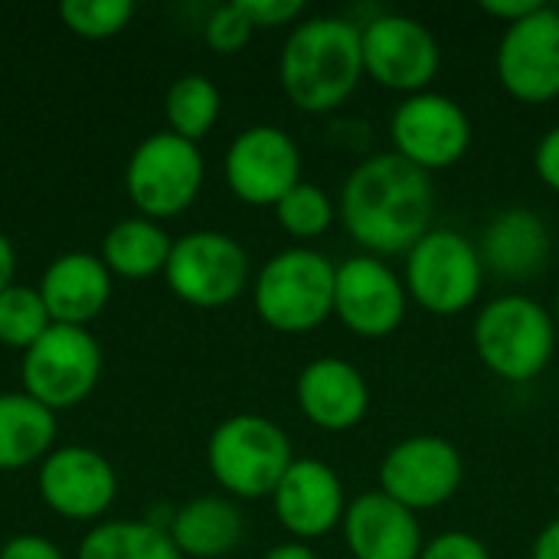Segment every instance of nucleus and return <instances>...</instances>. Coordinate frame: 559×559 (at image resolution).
<instances>
[{"instance_id": "nucleus-39", "label": "nucleus", "mask_w": 559, "mask_h": 559, "mask_svg": "<svg viewBox=\"0 0 559 559\" xmlns=\"http://www.w3.org/2000/svg\"><path fill=\"white\" fill-rule=\"evenodd\" d=\"M554 321H557V334H559V295H557V311H554Z\"/></svg>"}, {"instance_id": "nucleus-32", "label": "nucleus", "mask_w": 559, "mask_h": 559, "mask_svg": "<svg viewBox=\"0 0 559 559\" xmlns=\"http://www.w3.org/2000/svg\"><path fill=\"white\" fill-rule=\"evenodd\" d=\"M242 7V13L249 16V23L255 29L262 26H285L292 20H298L305 13L301 0H236Z\"/></svg>"}, {"instance_id": "nucleus-8", "label": "nucleus", "mask_w": 559, "mask_h": 559, "mask_svg": "<svg viewBox=\"0 0 559 559\" xmlns=\"http://www.w3.org/2000/svg\"><path fill=\"white\" fill-rule=\"evenodd\" d=\"M98 377L102 350L85 328L52 324L23 354V393H29L52 413L88 400L98 386Z\"/></svg>"}, {"instance_id": "nucleus-23", "label": "nucleus", "mask_w": 559, "mask_h": 559, "mask_svg": "<svg viewBox=\"0 0 559 559\" xmlns=\"http://www.w3.org/2000/svg\"><path fill=\"white\" fill-rule=\"evenodd\" d=\"M56 442V413L29 393H0V472L43 462Z\"/></svg>"}, {"instance_id": "nucleus-20", "label": "nucleus", "mask_w": 559, "mask_h": 559, "mask_svg": "<svg viewBox=\"0 0 559 559\" xmlns=\"http://www.w3.org/2000/svg\"><path fill=\"white\" fill-rule=\"evenodd\" d=\"M39 295L52 324L85 328L111 298V272L92 252H66L43 272Z\"/></svg>"}, {"instance_id": "nucleus-22", "label": "nucleus", "mask_w": 559, "mask_h": 559, "mask_svg": "<svg viewBox=\"0 0 559 559\" xmlns=\"http://www.w3.org/2000/svg\"><path fill=\"white\" fill-rule=\"evenodd\" d=\"M167 534L183 557L219 559L239 547L242 514L226 498H193L170 518Z\"/></svg>"}, {"instance_id": "nucleus-30", "label": "nucleus", "mask_w": 559, "mask_h": 559, "mask_svg": "<svg viewBox=\"0 0 559 559\" xmlns=\"http://www.w3.org/2000/svg\"><path fill=\"white\" fill-rule=\"evenodd\" d=\"M252 33H255V26L249 23V16L242 13V7L236 0L213 10L206 20V43L216 52H239L252 39Z\"/></svg>"}, {"instance_id": "nucleus-21", "label": "nucleus", "mask_w": 559, "mask_h": 559, "mask_svg": "<svg viewBox=\"0 0 559 559\" xmlns=\"http://www.w3.org/2000/svg\"><path fill=\"white\" fill-rule=\"evenodd\" d=\"M478 252H481L485 269H491L495 275L511 278V282H524V278L547 269L550 229L534 210L511 206L488 223Z\"/></svg>"}, {"instance_id": "nucleus-28", "label": "nucleus", "mask_w": 559, "mask_h": 559, "mask_svg": "<svg viewBox=\"0 0 559 559\" xmlns=\"http://www.w3.org/2000/svg\"><path fill=\"white\" fill-rule=\"evenodd\" d=\"M275 216L278 226L295 236V239H318L331 229L337 206L331 203V197L314 187V183H298L295 190H288L278 203H275Z\"/></svg>"}, {"instance_id": "nucleus-5", "label": "nucleus", "mask_w": 559, "mask_h": 559, "mask_svg": "<svg viewBox=\"0 0 559 559\" xmlns=\"http://www.w3.org/2000/svg\"><path fill=\"white\" fill-rule=\"evenodd\" d=\"M206 462L219 488L236 498L255 501L272 498L295 459L288 436L272 419L242 413L213 429Z\"/></svg>"}, {"instance_id": "nucleus-12", "label": "nucleus", "mask_w": 559, "mask_h": 559, "mask_svg": "<svg viewBox=\"0 0 559 559\" xmlns=\"http://www.w3.org/2000/svg\"><path fill=\"white\" fill-rule=\"evenodd\" d=\"M462 478V455L442 436H409L396 442L380 465V491L413 514L452 501Z\"/></svg>"}, {"instance_id": "nucleus-34", "label": "nucleus", "mask_w": 559, "mask_h": 559, "mask_svg": "<svg viewBox=\"0 0 559 559\" xmlns=\"http://www.w3.org/2000/svg\"><path fill=\"white\" fill-rule=\"evenodd\" d=\"M534 167H537L540 180H544L554 193H559V124L557 128H550V131L540 138L537 154H534Z\"/></svg>"}, {"instance_id": "nucleus-6", "label": "nucleus", "mask_w": 559, "mask_h": 559, "mask_svg": "<svg viewBox=\"0 0 559 559\" xmlns=\"http://www.w3.org/2000/svg\"><path fill=\"white\" fill-rule=\"evenodd\" d=\"M485 282L478 246L455 229H429L406 252V295L429 314H459L475 305Z\"/></svg>"}, {"instance_id": "nucleus-24", "label": "nucleus", "mask_w": 559, "mask_h": 559, "mask_svg": "<svg viewBox=\"0 0 559 559\" xmlns=\"http://www.w3.org/2000/svg\"><path fill=\"white\" fill-rule=\"evenodd\" d=\"M170 236L147 216L121 219L108 229L102 246V262L108 272L121 278H151L167 269L170 259Z\"/></svg>"}, {"instance_id": "nucleus-4", "label": "nucleus", "mask_w": 559, "mask_h": 559, "mask_svg": "<svg viewBox=\"0 0 559 559\" xmlns=\"http://www.w3.org/2000/svg\"><path fill=\"white\" fill-rule=\"evenodd\" d=\"M337 265L318 249H285L272 255L255 278V311L282 334H305L334 314Z\"/></svg>"}, {"instance_id": "nucleus-13", "label": "nucleus", "mask_w": 559, "mask_h": 559, "mask_svg": "<svg viewBox=\"0 0 559 559\" xmlns=\"http://www.w3.org/2000/svg\"><path fill=\"white\" fill-rule=\"evenodd\" d=\"M498 79L508 95L527 105L559 98V10L540 3L531 16L504 26L498 43Z\"/></svg>"}, {"instance_id": "nucleus-36", "label": "nucleus", "mask_w": 559, "mask_h": 559, "mask_svg": "<svg viewBox=\"0 0 559 559\" xmlns=\"http://www.w3.org/2000/svg\"><path fill=\"white\" fill-rule=\"evenodd\" d=\"M531 559H559V518L537 534Z\"/></svg>"}, {"instance_id": "nucleus-33", "label": "nucleus", "mask_w": 559, "mask_h": 559, "mask_svg": "<svg viewBox=\"0 0 559 559\" xmlns=\"http://www.w3.org/2000/svg\"><path fill=\"white\" fill-rule=\"evenodd\" d=\"M0 559H66V557H62V550H59L52 540H46V537H39V534H20V537H13V540H7V544H3Z\"/></svg>"}, {"instance_id": "nucleus-7", "label": "nucleus", "mask_w": 559, "mask_h": 559, "mask_svg": "<svg viewBox=\"0 0 559 559\" xmlns=\"http://www.w3.org/2000/svg\"><path fill=\"white\" fill-rule=\"evenodd\" d=\"M203 187V154L193 141L157 131L144 138L134 154L128 157L124 190L131 203L147 219H170L180 216Z\"/></svg>"}, {"instance_id": "nucleus-19", "label": "nucleus", "mask_w": 559, "mask_h": 559, "mask_svg": "<svg viewBox=\"0 0 559 559\" xmlns=\"http://www.w3.org/2000/svg\"><path fill=\"white\" fill-rule=\"evenodd\" d=\"M344 540L354 559H419L426 547L416 514L383 491H367L350 501Z\"/></svg>"}, {"instance_id": "nucleus-26", "label": "nucleus", "mask_w": 559, "mask_h": 559, "mask_svg": "<svg viewBox=\"0 0 559 559\" xmlns=\"http://www.w3.org/2000/svg\"><path fill=\"white\" fill-rule=\"evenodd\" d=\"M219 105H223V98H219V88L213 85V79L190 72V75H180L167 88L164 111H167L170 131L197 144L200 138H206L213 131V124L219 118Z\"/></svg>"}, {"instance_id": "nucleus-9", "label": "nucleus", "mask_w": 559, "mask_h": 559, "mask_svg": "<svg viewBox=\"0 0 559 559\" xmlns=\"http://www.w3.org/2000/svg\"><path fill=\"white\" fill-rule=\"evenodd\" d=\"M164 278L180 301L193 308H223L249 285V255L233 236L200 229L174 242Z\"/></svg>"}, {"instance_id": "nucleus-31", "label": "nucleus", "mask_w": 559, "mask_h": 559, "mask_svg": "<svg viewBox=\"0 0 559 559\" xmlns=\"http://www.w3.org/2000/svg\"><path fill=\"white\" fill-rule=\"evenodd\" d=\"M419 559H491V554L475 534L449 531V534H439L436 540H429Z\"/></svg>"}, {"instance_id": "nucleus-27", "label": "nucleus", "mask_w": 559, "mask_h": 559, "mask_svg": "<svg viewBox=\"0 0 559 559\" xmlns=\"http://www.w3.org/2000/svg\"><path fill=\"white\" fill-rule=\"evenodd\" d=\"M52 328V318L43 305L39 288L10 285L0 292V344L13 350H29L46 331Z\"/></svg>"}, {"instance_id": "nucleus-3", "label": "nucleus", "mask_w": 559, "mask_h": 559, "mask_svg": "<svg viewBox=\"0 0 559 559\" xmlns=\"http://www.w3.org/2000/svg\"><path fill=\"white\" fill-rule=\"evenodd\" d=\"M557 337L554 314L527 295H501L475 318V350L508 383L540 377L554 360Z\"/></svg>"}, {"instance_id": "nucleus-16", "label": "nucleus", "mask_w": 559, "mask_h": 559, "mask_svg": "<svg viewBox=\"0 0 559 559\" xmlns=\"http://www.w3.org/2000/svg\"><path fill=\"white\" fill-rule=\"evenodd\" d=\"M36 488L52 514L69 521H95L111 508L118 495V478L108 459L95 449L66 445L52 449L39 462Z\"/></svg>"}, {"instance_id": "nucleus-2", "label": "nucleus", "mask_w": 559, "mask_h": 559, "mask_svg": "<svg viewBox=\"0 0 559 559\" xmlns=\"http://www.w3.org/2000/svg\"><path fill=\"white\" fill-rule=\"evenodd\" d=\"M364 75L360 26L344 16H311L298 23L282 46V88L292 105L308 115L341 108Z\"/></svg>"}, {"instance_id": "nucleus-1", "label": "nucleus", "mask_w": 559, "mask_h": 559, "mask_svg": "<svg viewBox=\"0 0 559 559\" xmlns=\"http://www.w3.org/2000/svg\"><path fill=\"white\" fill-rule=\"evenodd\" d=\"M432 206L436 190L429 174L390 151L350 170L337 213L354 242L380 259L409 252L429 233Z\"/></svg>"}, {"instance_id": "nucleus-35", "label": "nucleus", "mask_w": 559, "mask_h": 559, "mask_svg": "<svg viewBox=\"0 0 559 559\" xmlns=\"http://www.w3.org/2000/svg\"><path fill=\"white\" fill-rule=\"evenodd\" d=\"M540 3L544 0H485L481 10L491 13V16H498V20H504V26H511V23L531 16Z\"/></svg>"}, {"instance_id": "nucleus-11", "label": "nucleus", "mask_w": 559, "mask_h": 559, "mask_svg": "<svg viewBox=\"0 0 559 559\" xmlns=\"http://www.w3.org/2000/svg\"><path fill=\"white\" fill-rule=\"evenodd\" d=\"M390 138L403 160L432 174L465 157L472 144V121L455 98L442 92H416L393 111Z\"/></svg>"}, {"instance_id": "nucleus-38", "label": "nucleus", "mask_w": 559, "mask_h": 559, "mask_svg": "<svg viewBox=\"0 0 559 559\" xmlns=\"http://www.w3.org/2000/svg\"><path fill=\"white\" fill-rule=\"evenodd\" d=\"M262 559H318V554H314L308 544L292 540V544H278V547H272V550H269Z\"/></svg>"}, {"instance_id": "nucleus-18", "label": "nucleus", "mask_w": 559, "mask_h": 559, "mask_svg": "<svg viewBox=\"0 0 559 559\" xmlns=\"http://www.w3.org/2000/svg\"><path fill=\"white\" fill-rule=\"evenodd\" d=\"M305 419L324 432H347L364 423L370 409V390L364 373L344 357L311 360L295 386Z\"/></svg>"}, {"instance_id": "nucleus-37", "label": "nucleus", "mask_w": 559, "mask_h": 559, "mask_svg": "<svg viewBox=\"0 0 559 559\" xmlns=\"http://www.w3.org/2000/svg\"><path fill=\"white\" fill-rule=\"evenodd\" d=\"M13 272H16V255H13L10 239L0 233V292H7L13 285Z\"/></svg>"}, {"instance_id": "nucleus-14", "label": "nucleus", "mask_w": 559, "mask_h": 559, "mask_svg": "<svg viewBox=\"0 0 559 559\" xmlns=\"http://www.w3.org/2000/svg\"><path fill=\"white\" fill-rule=\"evenodd\" d=\"M226 183L252 206H275L301 183V151L275 124H252L226 151Z\"/></svg>"}, {"instance_id": "nucleus-17", "label": "nucleus", "mask_w": 559, "mask_h": 559, "mask_svg": "<svg viewBox=\"0 0 559 559\" xmlns=\"http://www.w3.org/2000/svg\"><path fill=\"white\" fill-rule=\"evenodd\" d=\"M272 504L278 524L298 540L331 534L337 524H344L347 514L344 485L337 472L318 459H295L278 488L272 491Z\"/></svg>"}, {"instance_id": "nucleus-10", "label": "nucleus", "mask_w": 559, "mask_h": 559, "mask_svg": "<svg viewBox=\"0 0 559 559\" xmlns=\"http://www.w3.org/2000/svg\"><path fill=\"white\" fill-rule=\"evenodd\" d=\"M364 72L393 92H429L439 72L442 52L432 29L406 13H380L360 26Z\"/></svg>"}, {"instance_id": "nucleus-25", "label": "nucleus", "mask_w": 559, "mask_h": 559, "mask_svg": "<svg viewBox=\"0 0 559 559\" xmlns=\"http://www.w3.org/2000/svg\"><path fill=\"white\" fill-rule=\"evenodd\" d=\"M79 559H183L164 524L154 521H108L92 527Z\"/></svg>"}, {"instance_id": "nucleus-29", "label": "nucleus", "mask_w": 559, "mask_h": 559, "mask_svg": "<svg viewBox=\"0 0 559 559\" xmlns=\"http://www.w3.org/2000/svg\"><path fill=\"white\" fill-rule=\"evenodd\" d=\"M59 16L75 36L108 39V36H118L131 23L134 3L131 0H62Z\"/></svg>"}, {"instance_id": "nucleus-15", "label": "nucleus", "mask_w": 559, "mask_h": 559, "mask_svg": "<svg viewBox=\"0 0 559 559\" xmlns=\"http://www.w3.org/2000/svg\"><path fill=\"white\" fill-rule=\"evenodd\" d=\"M406 285L377 255H354L337 265L334 314L357 337H390L406 318Z\"/></svg>"}]
</instances>
